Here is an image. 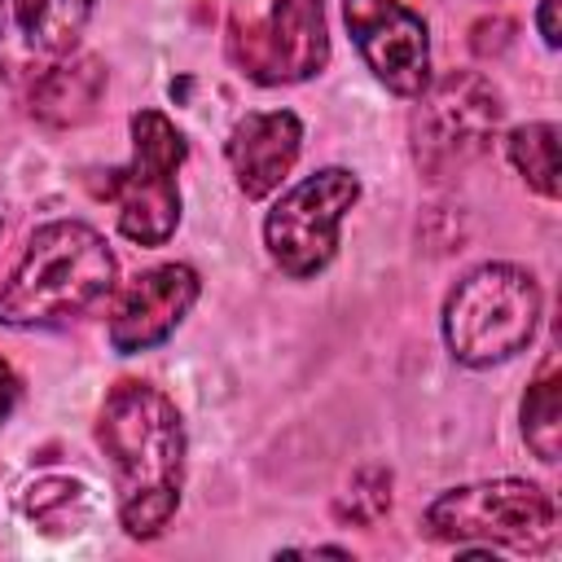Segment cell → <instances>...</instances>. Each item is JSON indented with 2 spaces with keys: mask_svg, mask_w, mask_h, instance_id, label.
<instances>
[{
  "mask_svg": "<svg viewBox=\"0 0 562 562\" xmlns=\"http://www.w3.org/2000/svg\"><path fill=\"white\" fill-rule=\"evenodd\" d=\"M97 443L110 457L119 527L132 540H154L171 522L184 487V422L176 404L158 386L123 378L105 391Z\"/></svg>",
  "mask_w": 562,
  "mask_h": 562,
  "instance_id": "obj_1",
  "label": "cell"
},
{
  "mask_svg": "<svg viewBox=\"0 0 562 562\" xmlns=\"http://www.w3.org/2000/svg\"><path fill=\"white\" fill-rule=\"evenodd\" d=\"M114 250L83 220H53L31 233L0 285V325L48 329L83 316L114 290Z\"/></svg>",
  "mask_w": 562,
  "mask_h": 562,
  "instance_id": "obj_2",
  "label": "cell"
},
{
  "mask_svg": "<svg viewBox=\"0 0 562 562\" xmlns=\"http://www.w3.org/2000/svg\"><path fill=\"white\" fill-rule=\"evenodd\" d=\"M540 325V285L518 263H483L465 272L443 303V342L470 364L487 369L514 360Z\"/></svg>",
  "mask_w": 562,
  "mask_h": 562,
  "instance_id": "obj_3",
  "label": "cell"
},
{
  "mask_svg": "<svg viewBox=\"0 0 562 562\" xmlns=\"http://www.w3.org/2000/svg\"><path fill=\"white\" fill-rule=\"evenodd\" d=\"M426 536L448 544H487L514 553H544L558 540V505L540 483L487 479L439 492L422 514Z\"/></svg>",
  "mask_w": 562,
  "mask_h": 562,
  "instance_id": "obj_4",
  "label": "cell"
},
{
  "mask_svg": "<svg viewBox=\"0 0 562 562\" xmlns=\"http://www.w3.org/2000/svg\"><path fill=\"white\" fill-rule=\"evenodd\" d=\"M501 114H505L501 92L479 70H448L439 79H426L408 119V145L417 171L435 184L457 180L465 167H474L487 154Z\"/></svg>",
  "mask_w": 562,
  "mask_h": 562,
  "instance_id": "obj_5",
  "label": "cell"
},
{
  "mask_svg": "<svg viewBox=\"0 0 562 562\" xmlns=\"http://www.w3.org/2000/svg\"><path fill=\"white\" fill-rule=\"evenodd\" d=\"M189 145L162 110L132 114V162L110 171L101 193L119 206V233L136 246H162L180 224L176 171Z\"/></svg>",
  "mask_w": 562,
  "mask_h": 562,
  "instance_id": "obj_6",
  "label": "cell"
},
{
  "mask_svg": "<svg viewBox=\"0 0 562 562\" xmlns=\"http://www.w3.org/2000/svg\"><path fill=\"white\" fill-rule=\"evenodd\" d=\"M356 202H360V180L347 167H321L299 184H290L263 220V246L272 263L294 281H307L321 268H329V259L338 255L342 215Z\"/></svg>",
  "mask_w": 562,
  "mask_h": 562,
  "instance_id": "obj_7",
  "label": "cell"
},
{
  "mask_svg": "<svg viewBox=\"0 0 562 562\" xmlns=\"http://www.w3.org/2000/svg\"><path fill=\"white\" fill-rule=\"evenodd\" d=\"M228 57L246 79L263 88L321 75L329 61L325 0H272L263 22H233Z\"/></svg>",
  "mask_w": 562,
  "mask_h": 562,
  "instance_id": "obj_8",
  "label": "cell"
},
{
  "mask_svg": "<svg viewBox=\"0 0 562 562\" xmlns=\"http://www.w3.org/2000/svg\"><path fill=\"white\" fill-rule=\"evenodd\" d=\"M97 0H0V79L31 88L66 61Z\"/></svg>",
  "mask_w": 562,
  "mask_h": 562,
  "instance_id": "obj_9",
  "label": "cell"
},
{
  "mask_svg": "<svg viewBox=\"0 0 562 562\" xmlns=\"http://www.w3.org/2000/svg\"><path fill=\"white\" fill-rule=\"evenodd\" d=\"M347 31L373 70L395 97H417L430 79V35L422 13L404 0H342Z\"/></svg>",
  "mask_w": 562,
  "mask_h": 562,
  "instance_id": "obj_10",
  "label": "cell"
},
{
  "mask_svg": "<svg viewBox=\"0 0 562 562\" xmlns=\"http://www.w3.org/2000/svg\"><path fill=\"white\" fill-rule=\"evenodd\" d=\"M198 272L189 263H158L145 268L140 277H132L123 285V294L114 299L110 312V347L119 356H136L158 347L198 303Z\"/></svg>",
  "mask_w": 562,
  "mask_h": 562,
  "instance_id": "obj_11",
  "label": "cell"
},
{
  "mask_svg": "<svg viewBox=\"0 0 562 562\" xmlns=\"http://www.w3.org/2000/svg\"><path fill=\"white\" fill-rule=\"evenodd\" d=\"M299 149H303V123L294 110H255V114L237 119V127L228 132V145H224L237 189L250 202L281 189V180L299 162Z\"/></svg>",
  "mask_w": 562,
  "mask_h": 562,
  "instance_id": "obj_12",
  "label": "cell"
},
{
  "mask_svg": "<svg viewBox=\"0 0 562 562\" xmlns=\"http://www.w3.org/2000/svg\"><path fill=\"white\" fill-rule=\"evenodd\" d=\"M101 92H105V66H101V57L70 53L44 79L31 83V114L44 127H79L83 119H92Z\"/></svg>",
  "mask_w": 562,
  "mask_h": 562,
  "instance_id": "obj_13",
  "label": "cell"
},
{
  "mask_svg": "<svg viewBox=\"0 0 562 562\" xmlns=\"http://www.w3.org/2000/svg\"><path fill=\"white\" fill-rule=\"evenodd\" d=\"M22 514L48 536H75L88 522V487L66 474H48L22 487Z\"/></svg>",
  "mask_w": 562,
  "mask_h": 562,
  "instance_id": "obj_14",
  "label": "cell"
},
{
  "mask_svg": "<svg viewBox=\"0 0 562 562\" xmlns=\"http://www.w3.org/2000/svg\"><path fill=\"white\" fill-rule=\"evenodd\" d=\"M522 439L540 461H558L562 439V382H558V356H549L536 373V382L522 395Z\"/></svg>",
  "mask_w": 562,
  "mask_h": 562,
  "instance_id": "obj_15",
  "label": "cell"
},
{
  "mask_svg": "<svg viewBox=\"0 0 562 562\" xmlns=\"http://www.w3.org/2000/svg\"><path fill=\"white\" fill-rule=\"evenodd\" d=\"M509 162L518 176L540 193L558 198V127L553 123H527L509 132Z\"/></svg>",
  "mask_w": 562,
  "mask_h": 562,
  "instance_id": "obj_16",
  "label": "cell"
},
{
  "mask_svg": "<svg viewBox=\"0 0 562 562\" xmlns=\"http://www.w3.org/2000/svg\"><path fill=\"white\" fill-rule=\"evenodd\" d=\"M391 514V470L386 465H360L347 487L334 501V518L342 527H378Z\"/></svg>",
  "mask_w": 562,
  "mask_h": 562,
  "instance_id": "obj_17",
  "label": "cell"
},
{
  "mask_svg": "<svg viewBox=\"0 0 562 562\" xmlns=\"http://www.w3.org/2000/svg\"><path fill=\"white\" fill-rule=\"evenodd\" d=\"M509 31H514V22L509 18H483V22H474V53L479 57H487V53H501L505 44H509Z\"/></svg>",
  "mask_w": 562,
  "mask_h": 562,
  "instance_id": "obj_18",
  "label": "cell"
},
{
  "mask_svg": "<svg viewBox=\"0 0 562 562\" xmlns=\"http://www.w3.org/2000/svg\"><path fill=\"white\" fill-rule=\"evenodd\" d=\"M18 395H22V382H18V373H13V364L0 356V426L9 422V413H13V404H18Z\"/></svg>",
  "mask_w": 562,
  "mask_h": 562,
  "instance_id": "obj_19",
  "label": "cell"
},
{
  "mask_svg": "<svg viewBox=\"0 0 562 562\" xmlns=\"http://www.w3.org/2000/svg\"><path fill=\"white\" fill-rule=\"evenodd\" d=\"M536 26H540V40H544L549 48L562 44V31H558V0H540V9H536Z\"/></svg>",
  "mask_w": 562,
  "mask_h": 562,
  "instance_id": "obj_20",
  "label": "cell"
}]
</instances>
